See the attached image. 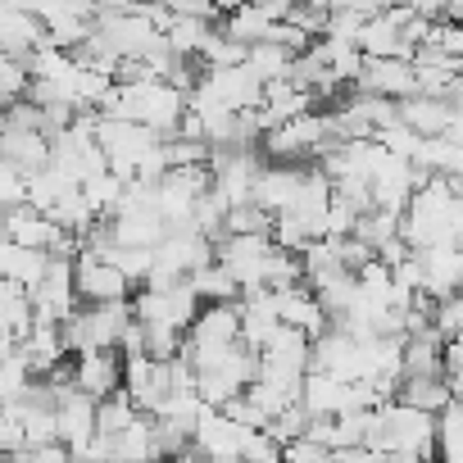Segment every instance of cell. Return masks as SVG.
<instances>
[{
  "label": "cell",
  "instance_id": "3",
  "mask_svg": "<svg viewBox=\"0 0 463 463\" xmlns=\"http://www.w3.org/2000/svg\"><path fill=\"white\" fill-rule=\"evenodd\" d=\"M73 278H78V300H87V305H105V300H128L132 296V282L123 278V269H114L109 260H100L91 250H78Z\"/></svg>",
  "mask_w": 463,
  "mask_h": 463
},
{
  "label": "cell",
  "instance_id": "4",
  "mask_svg": "<svg viewBox=\"0 0 463 463\" xmlns=\"http://www.w3.org/2000/svg\"><path fill=\"white\" fill-rule=\"evenodd\" d=\"M73 386L91 400H105L123 386V354L118 350H82L73 368Z\"/></svg>",
  "mask_w": 463,
  "mask_h": 463
},
{
  "label": "cell",
  "instance_id": "13",
  "mask_svg": "<svg viewBox=\"0 0 463 463\" xmlns=\"http://www.w3.org/2000/svg\"><path fill=\"white\" fill-rule=\"evenodd\" d=\"M327 445H318V440H309V436H296V440H287L282 445V463H327Z\"/></svg>",
  "mask_w": 463,
  "mask_h": 463
},
{
  "label": "cell",
  "instance_id": "2",
  "mask_svg": "<svg viewBox=\"0 0 463 463\" xmlns=\"http://www.w3.org/2000/svg\"><path fill=\"white\" fill-rule=\"evenodd\" d=\"M241 445H246V427L241 422H232L222 409H209L200 413L195 422V436H191V449L209 463H237L241 458Z\"/></svg>",
  "mask_w": 463,
  "mask_h": 463
},
{
  "label": "cell",
  "instance_id": "14",
  "mask_svg": "<svg viewBox=\"0 0 463 463\" xmlns=\"http://www.w3.org/2000/svg\"><path fill=\"white\" fill-rule=\"evenodd\" d=\"M5 463H37V458H33V449H14Z\"/></svg>",
  "mask_w": 463,
  "mask_h": 463
},
{
  "label": "cell",
  "instance_id": "11",
  "mask_svg": "<svg viewBox=\"0 0 463 463\" xmlns=\"http://www.w3.org/2000/svg\"><path fill=\"white\" fill-rule=\"evenodd\" d=\"M431 323H436V332H440L445 341L463 336V291H454V296L436 300V309H431Z\"/></svg>",
  "mask_w": 463,
  "mask_h": 463
},
{
  "label": "cell",
  "instance_id": "8",
  "mask_svg": "<svg viewBox=\"0 0 463 463\" xmlns=\"http://www.w3.org/2000/svg\"><path fill=\"white\" fill-rule=\"evenodd\" d=\"M400 123H409L418 137H445L454 123V105H445L440 96H409L400 100Z\"/></svg>",
  "mask_w": 463,
  "mask_h": 463
},
{
  "label": "cell",
  "instance_id": "9",
  "mask_svg": "<svg viewBox=\"0 0 463 463\" xmlns=\"http://www.w3.org/2000/svg\"><path fill=\"white\" fill-rule=\"evenodd\" d=\"M395 400H400V404H413V409H422V413H440V409L454 404V391H449V377H445V373H440V377H400Z\"/></svg>",
  "mask_w": 463,
  "mask_h": 463
},
{
  "label": "cell",
  "instance_id": "15",
  "mask_svg": "<svg viewBox=\"0 0 463 463\" xmlns=\"http://www.w3.org/2000/svg\"><path fill=\"white\" fill-rule=\"evenodd\" d=\"M454 246L463 250V222H458V232H454Z\"/></svg>",
  "mask_w": 463,
  "mask_h": 463
},
{
  "label": "cell",
  "instance_id": "5",
  "mask_svg": "<svg viewBox=\"0 0 463 463\" xmlns=\"http://www.w3.org/2000/svg\"><path fill=\"white\" fill-rule=\"evenodd\" d=\"M422 260V296L427 300H445L454 291H463V250L458 246H431L418 250Z\"/></svg>",
  "mask_w": 463,
  "mask_h": 463
},
{
  "label": "cell",
  "instance_id": "10",
  "mask_svg": "<svg viewBox=\"0 0 463 463\" xmlns=\"http://www.w3.org/2000/svg\"><path fill=\"white\" fill-rule=\"evenodd\" d=\"M137 418H141V409L128 400V391H123V386H118L114 395L96 400V431H100V436H118V431H128Z\"/></svg>",
  "mask_w": 463,
  "mask_h": 463
},
{
  "label": "cell",
  "instance_id": "6",
  "mask_svg": "<svg viewBox=\"0 0 463 463\" xmlns=\"http://www.w3.org/2000/svg\"><path fill=\"white\" fill-rule=\"evenodd\" d=\"M273 300H278V318H282V327H296V332H305L309 341L327 332V314H323L318 296H314L305 282L291 287V291H273Z\"/></svg>",
  "mask_w": 463,
  "mask_h": 463
},
{
  "label": "cell",
  "instance_id": "1",
  "mask_svg": "<svg viewBox=\"0 0 463 463\" xmlns=\"http://www.w3.org/2000/svg\"><path fill=\"white\" fill-rule=\"evenodd\" d=\"M123 391H128V400H132L141 413H155V409L177 391L173 359H150V354L123 359Z\"/></svg>",
  "mask_w": 463,
  "mask_h": 463
},
{
  "label": "cell",
  "instance_id": "12",
  "mask_svg": "<svg viewBox=\"0 0 463 463\" xmlns=\"http://www.w3.org/2000/svg\"><path fill=\"white\" fill-rule=\"evenodd\" d=\"M241 458L246 463H282V440L273 431H246Z\"/></svg>",
  "mask_w": 463,
  "mask_h": 463
},
{
  "label": "cell",
  "instance_id": "7",
  "mask_svg": "<svg viewBox=\"0 0 463 463\" xmlns=\"http://www.w3.org/2000/svg\"><path fill=\"white\" fill-rule=\"evenodd\" d=\"M46 269H51V255L28 250V246H19V241H10V237H0V278H5V282L33 291V287L46 278Z\"/></svg>",
  "mask_w": 463,
  "mask_h": 463
}]
</instances>
